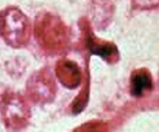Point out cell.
Instances as JSON below:
<instances>
[{"mask_svg": "<svg viewBox=\"0 0 159 132\" xmlns=\"http://www.w3.org/2000/svg\"><path fill=\"white\" fill-rule=\"evenodd\" d=\"M31 25L27 17L18 9L10 8L0 14V33L14 48L25 46L30 37Z\"/></svg>", "mask_w": 159, "mask_h": 132, "instance_id": "cell-1", "label": "cell"}, {"mask_svg": "<svg viewBox=\"0 0 159 132\" xmlns=\"http://www.w3.org/2000/svg\"><path fill=\"white\" fill-rule=\"evenodd\" d=\"M36 33L38 39L49 50L62 49L66 41V26L53 16L45 15L38 19Z\"/></svg>", "mask_w": 159, "mask_h": 132, "instance_id": "cell-2", "label": "cell"}, {"mask_svg": "<svg viewBox=\"0 0 159 132\" xmlns=\"http://www.w3.org/2000/svg\"><path fill=\"white\" fill-rule=\"evenodd\" d=\"M152 89V78L146 69L137 70L130 78V93L135 97H142Z\"/></svg>", "mask_w": 159, "mask_h": 132, "instance_id": "cell-3", "label": "cell"}, {"mask_svg": "<svg viewBox=\"0 0 159 132\" xmlns=\"http://www.w3.org/2000/svg\"><path fill=\"white\" fill-rule=\"evenodd\" d=\"M56 73L60 82L69 88L76 87L81 81V72L78 66L70 61L65 60L58 62Z\"/></svg>", "mask_w": 159, "mask_h": 132, "instance_id": "cell-4", "label": "cell"}, {"mask_svg": "<svg viewBox=\"0 0 159 132\" xmlns=\"http://www.w3.org/2000/svg\"><path fill=\"white\" fill-rule=\"evenodd\" d=\"M88 42L89 49L93 53L98 54L110 62L114 61L117 58L118 51L113 44L110 42H104L102 40L92 38L91 36L88 39Z\"/></svg>", "mask_w": 159, "mask_h": 132, "instance_id": "cell-5", "label": "cell"}, {"mask_svg": "<svg viewBox=\"0 0 159 132\" xmlns=\"http://www.w3.org/2000/svg\"><path fill=\"white\" fill-rule=\"evenodd\" d=\"M5 116L8 121L15 124H20L25 120V104L15 98H10L9 101L5 104Z\"/></svg>", "mask_w": 159, "mask_h": 132, "instance_id": "cell-6", "label": "cell"}, {"mask_svg": "<svg viewBox=\"0 0 159 132\" xmlns=\"http://www.w3.org/2000/svg\"><path fill=\"white\" fill-rule=\"evenodd\" d=\"M136 3L143 9H151L159 5V0H136Z\"/></svg>", "mask_w": 159, "mask_h": 132, "instance_id": "cell-7", "label": "cell"}]
</instances>
